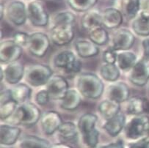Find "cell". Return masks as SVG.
Returning <instances> with one entry per match:
<instances>
[{
    "label": "cell",
    "instance_id": "obj_1",
    "mask_svg": "<svg viewBox=\"0 0 149 148\" xmlns=\"http://www.w3.org/2000/svg\"><path fill=\"white\" fill-rule=\"evenodd\" d=\"M77 87L82 95L95 99L103 92L104 85L101 79L93 73H83L79 76Z\"/></svg>",
    "mask_w": 149,
    "mask_h": 148
},
{
    "label": "cell",
    "instance_id": "obj_2",
    "mask_svg": "<svg viewBox=\"0 0 149 148\" xmlns=\"http://www.w3.org/2000/svg\"><path fill=\"white\" fill-rule=\"evenodd\" d=\"M40 116V110L34 104L27 103L18 108L14 112L13 116L9 117L8 122L15 125L22 124L29 127L35 125L38 122Z\"/></svg>",
    "mask_w": 149,
    "mask_h": 148
},
{
    "label": "cell",
    "instance_id": "obj_3",
    "mask_svg": "<svg viewBox=\"0 0 149 148\" xmlns=\"http://www.w3.org/2000/svg\"><path fill=\"white\" fill-rule=\"evenodd\" d=\"M97 117L93 114L82 115L79 121L78 126L80 132L83 136L84 142L88 147L94 148L98 144V131L95 128Z\"/></svg>",
    "mask_w": 149,
    "mask_h": 148
},
{
    "label": "cell",
    "instance_id": "obj_4",
    "mask_svg": "<svg viewBox=\"0 0 149 148\" xmlns=\"http://www.w3.org/2000/svg\"><path fill=\"white\" fill-rule=\"evenodd\" d=\"M52 72L51 69L43 65H33L26 70V80L31 85L39 87L49 81Z\"/></svg>",
    "mask_w": 149,
    "mask_h": 148
},
{
    "label": "cell",
    "instance_id": "obj_5",
    "mask_svg": "<svg viewBox=\"0 0 149 148\" xmlns=\"http://www.w3.org/2000/svg\"><path fill=\"white\" fill-rule=\"evenodd\" d=\"M54 65L57 67L65 69L66 71L70 73H78L81 67V63L76 60L74 54L68 51L61 52L56 56Z\"/></svg>",
    "mask_w": 149,
    "mask_h": 148
},
{
    "label": "cell",
    "instance_id": "obj_6",
    "mask_svg": "<svg viewBox=\"0 0 149 148\" xmlns=\"http://www.w3.org/2000/svg\"><path fill=\"white\" fill-rule=\"evenodd\" d=\"M148 122L149 118L147 116L141 115L133 118L125 129L126 137L130 139H137L144 136Z\"/></svg>",
    "mask_w": 149,
    "mask_h": 148
},
{
    "label": "cell",
    "instance_id": "obj_7",
    "mask_svg": "<svg viewBox=\"0 0 149 148\" xmlns=\"http://www.w3.org/2000/svg\"><path fill=\"white\" fill-rule=\"evenodd\" d=\"M74 35L72 24H57L51 31V38L55 44L63 46L69 43Z\"/></svg>",
    "mask_w": 149,
    "mask_h": 148
},
{
    "label": "cell",
    "instance_id": "obj_8",
    "mask_svg": "<svg viewBox=\"0 0 149 148\" xmlns=\"http://www.w3.org/2000/svg\"><path fill=\"white\" fill-rule=\"evenodd\" d=\"M28 47L33 55L38 57L44 56L49 47V40L45 34L36 32L29 36Z\"/></svg>",
    "mask_w": 149,
    "mask_h": 148
},
{
    "label": "cell",
    "instance_id": "obj_9",
    "mask_svg": "<svg viewBox=\"0 0 149 148\" xmlns=\"http://www.w3.org/2000/svg\"><path fill=\"white\" fill-rule=\"evenodd\" d=\"M27 15L35 26H44L49 22V16L43 5L36 1L29 2L28 5Z\"/></svg>",
    "mask_w": 149,
    "mask_h": 148
},
{
    "label": "cell",
    "instance_id": "obj_10",
    "mask_svg": "<svg viewBox=\"0 0 149 148\" xmlns=\"http://www.w3.org/2000/svg\"><path fill=\"white\" fill-rule=\"evenodd\" d=\"M68 88L67 81L60 76H55L49 79L47 84V92L52 99H63Z\"/></svg>",
    "mask_w": 149,
    "mask_h": 148
},
{
    "label": "cell",
    "instance_id": "obj_11",
    "mask_svg": "<svg viewBox=\"0 0 149 148\" xmlns=\"http://www.w3.org/2000/svg\"><path fill=\"white\" fill-rule=\"evenodd\" d=\"M130 81L135 85H145L149 79V63L147 60H142L135 64L131 73Z\"/></svg>",
    "mask_w": 149,
    "mask_h": 148
},
{
    "label": "cell",
    "instance_id": "obj_12",
    "mask_svg": "<svg viewBox=\"0 0 149 148\" xmlns=\"http://www.w3.org/2000/svg\"><path fill=\"white\" fill-rule=\"evenodd\" d=\"M0 60L2 63H14L22 54V49L20 46L14 41H5L1 44L0 49Z\"/></svg>",
    "mask_w": 149,
    "mask_h": 148
},
{
    "label": "cell",
    "instance_id": "obj_13",
    "mask_svg": "<svg viewBox=\"0 0 149 148\" xmlns=\"http://www.w3.org/2000/svg\"><path fill=\"white\" fill-rule=\"evenodd\" d=\"M8 18L16 25H22L26 21L27 10L25 5L20 1H15L9 4L6 10Z\"/></svg>",
    "mask_w": 149,
    "mask_h": 148
},
{
    "label": "cell",
    "instance_id": "obj_14",
    "mask_svg": "<svg viewBox=\"0 0 149 148\" xmlns=\"http://www.w3.org/2000/svg\"><path fill=\"white\" fill-rule=\"evenodd\" d=\"M134 43V36L126 29L118 31L112 38V48L114 50H127Z\"/></svg>",
    "mask_w": 149,
    "mask_h": 148
},
{
    "label": "cell",
    "instance_id": "obj_15",
    "mask_svg": "<svg viewBox=\"0 0 149 148\" xmlns=\"http://www.w3.org/2000/svg\"><path fill=\"white\" fill-rule=\"evenodd\" d=\"M114 6L131 19L137 16L140 12V0H114Z\"/></svg>",
    "mask_w": 149,
    "mask_h": 148
},
{
    "label": "cell",
    "instance_id": "obj_16",
    "mask_svg": "<svg viewBox=\"0 0 149 148\" xmlns=\"http://www.w3.org/2000/svg\"><path fill=\"white\" fill-rule=\"evenodd\" d=\"M62 119L60 115L55 112L45 113L41 117V125L43 131L47 135H51L58 130L61 125Z\"/></svg>",
    "mask_w": 149,
    "mask_h": 148
},
{
    "label": "cell",
    "instance_id": "obj_17",
    "mask_svg": "<svg viewBox=\"0 0 149 148\" xmlns=\"http://www.w3.org/2000/svg\"><path fill=\"white\" fill-rule=\"evenodd\" d=\"M103 24L109 29H113L120 26L123 21L122 13L115 8H107L102 14Z\"/></svg>",
    "mask_w": 149,
    "mask_h": 148
},
{
    "label": "cell",
    "instance_id": "obj_18",
    "mask_svg": "<svg viewBox=\"0 0 149 148\" xmlns=\"http://www.w3.org/2000/svg\"><path fill=\"white\" fill-rule=\"evenodd\" d=\"M108 96L109 99L118 103H121L128 99L129 96V90L124 83H117L112 84L108 90Z\"/></svg>",
    "mask_w": 149,
    "mask_h": 148
},
{
    "label": "cell",
    "instance_id": "obj_19",
    "mask_svg": "<svg viewBox=\"0 0 149 148\" xmlns=\"http://www.w3.org/2000/svg\"><path fill=\"white\" fill-rule=\"evenodd\" d=\"M103 24L102 15L95 11H89L84 15L81 18L82 27L87 30L93 31L100 28Z\"/></svg>",
    "mask_w": 149,
    "mask_h": 148
},
{
    "label": "cell",
    "instance_id": "obj_20",
    "mask_svg": "<svg viewBox=\"0 0 149 148\" xmlns=\"http://www.w3.org/2000/svg\"><path fill=\"white\" fill-rule=\"evenodd\" d=\"M24 71V70L22 64L17 62L12 63L5 70V79L10 84H16L23 76Z\"/></svg>",
    "mask_w": 149,
    "mask_h": 148
},
{
    "label": "cell",
    "instance_id": "obj_21",
    "mask_svg": "<svg viewBox=\"0 0 149 148\" xmlns=\"http://www.w3.org/2000/svg\"><path fill=\"white\" fill-rule=\"evenodd\" d=\"M21 133L20 128L16 127L1 126V144L5 145H13Z\"/></svg>",
    "mask_w": 149,
    "mask_h": 148
},
{
    "label": "cell",
    "instance_id": "obj_22",
    "mask_svg": "<svg viewBox=\"0 0 149 148\" xmlns=\"http://www.w3.org/2000/svg\"><path fill=\"white\" fill-rule=\"evenodd\" d=\"M125 123V117L121 114H117L111 119L108 120L104 125V129L110 136H117L120 131Z\"/></svg>",
    "mask_w": 149,
    "mask_h": 148
},
{
    "label": "cell",
    "instance_id": "obj_23",
    "mask_svg": "<svg viewBox=\"0 0 149 148\" xmlns=\"http://www.w3.org/2000/svg\"><path fill=\"white\" fill-rule=\"evenodd\" d=\"M77 53L80 57L84 58L93 57L98 54V49L95 43L87 40H77L75 43Z\"/></svg>",
    "mask_w": 149,
    "mask_h": 148
},
{
    "label": "cell",
    "instance_id": "obj_24",
    "mask_svg": "<svg viewBox=\"0 0 149 148\" xmlns=\"http://www.w3.org/2000/svg\"><path fill=\"white\" fill-rule=\"evenodd\" d=\"M133 29L139 35H149V14L139 12L137 18L133 22Z\"/></svg>",
    "mask_w": 149,
    "mask_h": 148
},
{
    "label": "cell",
    "instance_id": "obj_25",
    "mask_svg": "<svg viewBox=\"0 0 149 148\" xmlns=\"http://www.w3.org/2000/svg\"><path fill=\"white\" fill-rule=\"evenodd\" d=\"M81 98L78 92L75 90H68L62 99L61 107L66 110H74L79 106Z\"/></svg>",
    "mask_w": 149,
    "mask_h": 148
},
{
    "label": "cell",
    "instance_id": "obj_26",
    "mask_svg": "<svg viewBox=\"0 0 149 148\" xmlns=\"http://www.w3.org/2000/svg\"><path fill=\"white\" fill-rule=\"evenodd\" d=\"M120 103L112 100L104 101L99 106V111L102 116L106 119L109 120L118 114L120 109Z\"/></svg>",
    "mask_w": 149,
    "mask_h": 148
},
{
    "label": "cell",
    "instance_id": "obj_27",
    "mask_svg": "<svg viewBox=\"0 0 149 148\" xmlns=\"http://www.w3.org/2000/svg\"><path fill=\"white\" fill-rule=\"evenodd\" d=\"M31 89L25 84H20L15 86L11 90L12 99L17 104L25 102L30 97Z\"/></svg>",
    "mask_w": 149,
    "mask_h": 148
},
{
    "label": "cell",
    "instance_id": "obj_28",
    "mask_svg": "<svg viewBox=\"0 0 149 148\" xmlns=\"http://www.w3.org/2000/svg\"><path fill=\"white\" fill-rule=\"evenodd\" d=\"M20 148H51V145L46 139L29 136L22 139Z\"/></svg>",
    "mask_w": 149,
    "mask_h": 148
},
{
    "label": "cell",
    "instance_id": "obj_29",
    "mask_svg": "<svg viewBox=\"0 0 149 148\" xmlns=\"http://www.w3.org/2000/svg\"><path fill=\"white\" fill-rule=\"evenodd\" d=\"M118 64L123 70H128L136 64V56L132 52H123L118 55Z\"/></svg>",
    "mask_w": 149,
    "mask_h": 148
},
{
    "label": "cell",
    "instance_id": "obj_30",
    "mask_svg": "<svg viewBox=\"0 0 149 148\" xmlns=\"http://www.w3.org/2000/svg\"><path fill=\"white\" fill-rule=\"evenodd\" d=\"M58 131L61 137L66 140H74L77 138V128L72 122H63L58 128Z\"/></svg>",
    "mask_w": 149,
    "mask_h": 148
},
{
    "label": "cell",
    "instance_id": "obj_31",
    "mask_svg": "<svg viewBox=\"0 0 149 148\" xmlns=\"http://www.w3.org/2000/svg\"><path fill=\"white\" fill-rule=\"evenodd\" d=\"M100 73L102 78L109 81L117 80L120 76L118 69L114 64H107L103 65L101 68Z\"/></svg>",
    "mask_w": 149,
    "mask_h": 148
},
{
    "label": "cell",
    "instance_id": "obj_32",
    "mask_svg": "<svg viewBox=\"0 0 149 148\" xmlns=\"http://www.w3.org/2000/svg\"><path fill=\"white\" fill-rule=\"evenodd\" d=\"M97 1L98 0H68V3L74 10L85 12L92 8Z\"/></svg>",
    "mask_w": 149,
    "mask_h": 148
},
{
    "label": "cell",
    "instance_id": "obj_33",
    "mask_svg": "<svg viewBox=\"0 0 149 148\" xmlns=\"http://www.w3.org/2000/svg\"><path fill=\"white\" fill-rule=\"evenodd\" d=\"M90 38L95 44L104 45L108 40V34L104 29L100 27L93 31H91Z\"/></svg>",
    "mask_w": 149,
    "mask_h": 148
},
{
    "label": "cell",
    "instance_id": "obj_34",
    "mask_svg": "<svg viewBox=\"0 0 149 148\" xmlns=\"http://www.w3.org/2000/svg\"><path fill=\"white\" fill-rule=\"evenodd\" d=\"M127 111L129 114L138 115L145 111V100L141 98H133L129 102Z\"/></svg>",
    "mask_w": 149,
    "mask_h": 148
},
{
    "label": "cell",
    "instance_id": "obj_35",
    "mask_svg": "<svg viewBox=\"0 0 149 148\" xmlns=\"http://www.w3.org/2000/svg\"><path fill=\"white\" fill-rule=\"evenodd\" d=\"M75 21V16L71 12H62L54 17V24H72Z\"/></svg>",
    "mask_w": 149,
    "mask_h": 148
},
{
    "label": "cell",
    "instance_id": "obj_36",
    "mask_svg": "<svg viewBox=\"0 0 149 148\" xmlns=\"http://www.w3.org/2000/svg\"><path fill=\"white\" fill-rule=\"evenodd\" d=\"M16 104L17 103L15 102L13 99L2 104L1 106V119L5 120L9 117L14 112Z\"/></svg>",
    "mask_w": 149,
    "mask_h": 148
},
{
    "label": "cell",
    "instance_id": "obj_37",
    "mask_svg": "<svg viewBox=\"0 0 149 148\" xmlns=\"http://www.w3.org/2000/svg\"><path fill=\"white\" fill-rule=\"evenodd\" d=\"M14 40L16 44L19 46H25L28 44L29 40V36L24 32H17L14 35Z\"/></svg>",
    "mask_w": 149,
    "mask_h": 148
},
{
    "label": "cell",
    "instance_id": "obj_38",
    "mask_svg": "<svg viewBox=\"0 0 149 148\" xmlns=\"http://www.w3.org/2000/svg\"><path fill=\"white\" fill-rule=\"evenodd\" d=\"M117 57L114 49H107L104 52V60L107 64H114L117 60Z\"/></svg>",
    "mask_w": 149,
    "mask_h": 148
},
{
    "label": "cell",
    "instance_id": "obj_39",
    "mask_svg": "<svg viewBox=\"0 0 149 148\" xmlns=\"http://www.w3.org/2000/svg\"><path fill=\"white\" fill-rule=\"evenodd\" d=\"M49 95L46 90H41L36 95V101L40 105H45L49 100Z\"/></svg>",
    "mask_w": 149,
    "mask_h": 148
},
{
    "label": "cell",
    "instance_id": "obj_40",
    "mask_svg": "<svg viewBox=\"0 0 149 148\" xmlns=\"http://www.w3.org/2000/svg\"><path fill=\"white\" fill-rule=\"evenodd\" d=\"M140 12L149 14V0H140Z\"/></svg>",
    "mask_w": 149,
    "mask_h": 148
},
{
    "label": "cell",
    "instance_id": "obj_41",
    "mask_svg": "<svg viewBox=\"0 0 149 148\" xmlns=\"http://www.w3.org/2000/svg\"><path fill=\"white\" fill-rule=\"evenodd\" d=\"M12 100V97H11V91L10 90H7V91L3 92L1 94V104H4L5 102Z\"/></svg>",
    "mask_w": 149,
    "mask_h": 148
},
{
    "label": "cell",
    "instance_id": "obj_42",
    "mask_svg": "<svg viewBox=\"0 0 149 148\" xmlns=\"http://www.w3.org/2000/svg\"><path fill=\"white\" fill-rule=\"evenodd\" d=\"M143 46L144 49V55L146 60H149V38L146 39L143 42Z\"/></svg>",
    "mask_w": 149,
    "mask_h": 148
},
{
    "label": "cell",
    "instance_id": "obj_43",
    "mask_svg": "<svg viewBox=\"0 0 149 148\" xmlns=\"http://www.w3.org/2000/svg\"><path fill=\"white\" fill-rule=\"evenodd\" d=\"M99 148H124V147H123L121 141H118L115 143H111L109 145H104V146H102Z\"/></svg>",
    "mask_w": 149,
    "mask_h": 148
},
{
    "label": "cell",
    "instance_id": "obj_44",
    "mask_svg": "<svg viewBox=\"0 0 149 148\" xmlns=\"http://www.w3.org/2000/svg\"><path fill=\"white\" fill-rule=\"evenodd\" d=\"M147 144L146 142H145L142 139L140 142H137V143L133 144L132 145H131L129 148H146L147 147Z\"/></svg>",
    "mask_w": 149,
    "mask_h": 148
},
{
    "label": "cell",
    "instance_id": "obj_45",
    "mask_svg": "<svg viewBox=\"0 0 149 148\" xmlns=\"http://www.w3.org/2000/svg\"><path fill=\"white\" fill-rule=\"evenodd\" d=\"M143 140L146 143L149 144V122L147 125V128H146V132H145V134L143 136Z\"/></svg>",
    "mask_w": 149,
    "mask_h": 148
},
{
    "label": "cell",
    "instance_id": "obj_46",
    "mask_svg": "<svg viewBox=\"0 0 149 148\" xmlns=\"http://www.w3.org/2000/svg\"><path fill=\"white\" fill-rule=\"evenodd\" d=\"M51 148H72L70 146H68L66 145H63V144H60V145H56L52 147Z\"/></svg>",
    "mask_w": 149,
    "mask_h": 148
},
{
    "label": "cell",
    "instance_id": "obj_47",
    "mask_svg": "<svg viewBox=\"0 0 149 148\" xmlns=\"http://www.w3.org/2000/svg\"><path fill=\"white\" fill-rule=\"evenodd\" d=\"M1 148H10V147H1Z\"/></svg>",
    "mask_w": 149,
    "mask_h": 148
},
{
    "label": "cell",
    "instance_id": "obj_48",
    "mask_svg": "<svg viewBox=\"0 0 149 148\" xmlns=\"http://www.w3.org/2000/svg\"><path fill=\"white\" fill-rule=\"evenodd\" d=\"M90 148H91V147H90Z\"/></svg>",
    "mask_w": 149,
    "mask_h": 148
}]
</instances>
